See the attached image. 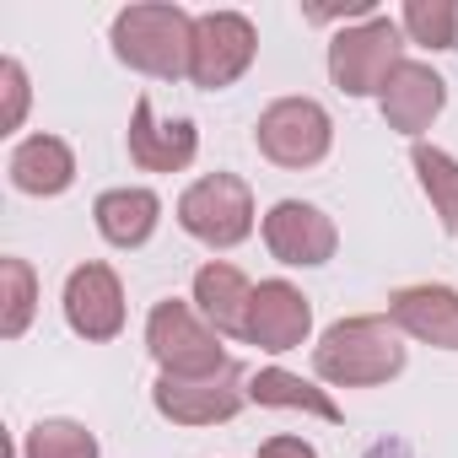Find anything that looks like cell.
Segmentation results:
<instances>
[{"instance_id":"6da1fadb","label":"cell","mask_w":458,"mask_h":458,"mask_svg":"<svg viewBox=\"0 0 458 458\" xmlns=\"http://www.w3.org/2000/svg\"><path fill=\"white\" fill-rule=\"evenodd\" d=\"M313 372L324 383H340V388H372V383L399 377L404 372V345H399L394 318H377V313L340 318L313 345Z\"/></svg>"},{"instance_id":"7a4b0ae2","label":"cell","mask_w":458,"mask_h":458,"mask_svg":"<svg viewBox=\"0 0 458 458\" xmlns=\"http://www.w3.org/2000/svg\"><path fill=\"white\" fill-rule=\"evenodd\" d=\"M114 55L140 76L178 81L194 60V17L178 6H130L114 17Z\"/></svg>"},{"instance_id":"3957f363","label":"cell","mask_w":458,"mask_h":458,"mask_svg":"<svg viewBox=\"0 0 458 458\" xmlns=\"http://www.w3.org/2000/svg\"><path fill=\"white\" fill-rule=\"evenodd\" d=\"M399 65H404V28L388 17H367L361 28H345L329 44V76L351 98H372V92L383 98Z\"/></svg>"},{"instance_id":"277c9868","label":"cell","mask_w":458,"mask_h":458,"mask_svg":"<svg viewBox=\"0 0 458 458\" xmlns=\"http://www.w3.org/2000/svg\"><path fill=\"white\" fill-rule=\"evenodd\" d=\"M178 226L205 249H238L254 233V194L233 173H210L183 189L178 199Z\"/></svg>"},{"instance_id":"5b68a950","label":"cell","mask_w":458,"mask_h":458,"mask_svg":"<svg viewBox=\"0 0 458 458\" xmlns=\"http://www.w3.org/2000/svg\"><path fill=\"white\" fill-rule=\"evenodd\" d=\"M146 345H151L162 377H205V372L226 367L216 329H205V318L189 302H157L146 318Z\"/></svg>"},{"instance_id":"8992f818","label":"cell","mask_w":458,"mask_h":458,"mask_svg":"<svg viewBox=\"0 0 458 458\" xmlns=\"http://www.w3.org/2000/svg\"><path fill=\"white\" fill-rule=\"evenodd\" d=\"M329 140H335V124L313 98H281L254 124V146L276 167H313L329 157Z\"/></svg>"},{"instance_id":"52a82bcc","label":"cell","mask_w":458,"mask_h":458,"mask_svg":"<svg viewBox=\"0 0 458 458\" xmlns=\"http://www.w3.org/2000/svg\"><path fill=\"white\" fill-rule=\"evenodd\" d=\"M249 399V377L238 361H226L221 372L205 377H157L151 404L173 420V426H216V420H233Z\"/></svg>"},{"instance_id":"ba28073f","label":"cell","mask_w":458,"mask_h":458,"mask_svg":"<svg viewBox=\"0 0 458 458\" xmlns=\"http://www.w3.org/2000/svg\"><path fill=\"white\" fill-rule=\"evenodd\" d=\"M254 22L243 12H205L194 17V60H189V81L205 92L233 87L249 65H254Z\"/></svg>"},{"instance_id":"9c48e42d","label":"cell","mask_w":458,"mask_h":458,"mask_svg":"<svg viewBox=\"0 0 458 458\" xmlns=\"http://www.w3.org/2000/svg\"><path fill=\"white\" fill-rule=\"evenodd\" d=\"M265 243L281 265H329L335 259V221L308 199H281L265 216Z\"/></svg>"},{"instance_id":"30bf717a","label":"cell","mask_w":458,"mask_h":458,"mask_svg":"<svg viewBox=\"0 0 458 458\" xmlns=\"http://www.w3.org/2000/svg\"><path fill=\"white\" fill-rule=\"evenodd\" d=\"M65 324L81 340H114L124 329V286L108 265H81L65 281Z\"/></svg>"},{"instance_id":"8fae6325","label":"cell","mask_w":458,"mask_h":458,"mask_svg":"<svg viewBox=\"0 0 458 458\" xmlns=\"http://www.w3.org/2000/svg\"><path fill=\"white\" fill-rule=\"evenodd\" d=\"M313 329V308L308 297L292 286V281H265L254 286V302H249V329L243 340H254L259 351H297Z\"/></svg>"},{"instance_id":"7c38bea8","label":"cell","mask_w":458,"mask_h":458,"mask_svg":"<svg viewBox=\"0 0 458 458\" xmlns=\"http://www.w3.org/2000/svg\"><path fill=\"white\" fill-rule=\"evenodd\" d=\"M194 151H199V130L189 119L162 124L151 98L140 92L135 98V119H130V162L146 167V173H178V167L194 162Z\"/></svg>"},{"instance_id":"4fadbf2b","label":"cell","mask_w":458,"mask_h":458,"mask_svg":"<svg viewBox=\"0 0 458 458\" xmlns=\"http://www.w3.org/2000/svg\"><path fill=\"white\" fill-rule=\"evenodd\" d=\"M388 318L394 329L426 340V345H442V351H458V292L453 286H404L388 297Z\"/></svg>"},{"instance_id":"5bb4252c","label":"cell","mask_w":458,"mask_h":458,"mask_svg":"<svg viewBox=\"0 0 458 458\" xmlns=\"http://www.w3.org/2000/svg\"><path fill=\"white\" fill-rule=\"evenodd\" d=\"M442 103H447V81L431 65H415V60H404L394 71V81L383 87V119L399 135H420L442 114Z\"/></svg>"},{"instance_id":"9a60e30c","label":"cell","mask_w":458,"mask_h":458,"mask_svg":"<svg viewBox=\"0 0 458 458\" xmlns=\"http://www.w3.org/2000/svg\"><path fill=\"white\" fill-rule=\"evenodd\" d=\"M194 302H199V318L216 329V335H243L249 329V302H254V286L243 270L233 265H205L194 276Z\"/></svg>"},{"instance_id":"2e32d148","label":"cell","mask_w":458,"mask_h":458,"mask_svg":"<svg viewBox=\"0 0 458 458\" xmlns=\"http://www.w3.org/2000/svg\"><path fill=\"white\" fill-rule=\"evenodd\" d=\"M92 216H98V233H103L114 249H140V243L157 233L162 199H157L151 189H108V194H98Z\"/></svg>"},{"instance_id":"e0dca14e","label":"cell","mask_w":458,"mask_h":458,"mask_svg":"<svg viewBox=\"0 0 458 458\" xmlns=\"http://www.w3.org/2000/svg\"><path fill=\"white\" fill-rule=\"evenodd\" d=\"M71 178H76V157H71V146L60 135H33V140H22L12 151V183L22 194H38V199L65 194Z\"/></svg>"},{"instance_id":"ac0fdd59","label":"cell","mask_w":458,"mask_h":458,"mask_svg":"<svg viewBox=\"0 0 458 458\" xmlns=\"http://www.w3.org/2000/svg\"><path fill=\"white\" fill-rule=\"evenodd\" d=\"M249 399H254V404H270V410H308V415H318V420H340V404H335L324 388H313L308 377L286 372V367L254 372V377H249Z\"/></svg>"},{"instance_id":"d6986e66","label":"cell","mask_w":458,"mask_h":458,"mask_svg":"<svg viewBox=\"0 0 458 458\" xmlns=\"http://www.w3.org/2000/svg\"><path fill=\"white\" fill-rule=\"evenodd\" d=\"M410 162H415V178H420L431 210L442 216V233H458V162L442 146H426V140H415Z\"/></svg>"},{"instance_id":"ffe728a7","label":"cell","mask_w":458,"mask_h":458,"mask_svg":"<svg viewBox=\"0 0 458 458\" xmlns=\"http://www.w3.org/2000/svg\"><path fill=\"white\" fill-rule=\"evenodd\" d=\"M399 28L426 49H458V6L453 0H410Z\"/></svg>"},{"instance_id":"44dd1931","label":"cell","mask_w":458,"mask_h":458,"mask_svg":"<svg viewBox=\"0 0 458 458\" xmlns=\"http://www.w3.org/2000/svg\"><path fill=\"white\" fill-rule=\"evenodd\" d=\"M22 458H98V437L76 420H38L28 431Z\"/></svg>"},{"instance_id":"7402d4cb","label":"cell","mask_w":458,"mask_h":458,"mask_svg":"<svg viewBox=\"0 0 458 458\" xmlns=\"http://www.w3.org/2000/svg\"><path fill=\"white\" fill-rule=\"evenodd\" d=\"M0 281H6V313H0V335L17 340V335L33 324L38 281H33V265H28V259H0Z\"/></svg>"},{"instance_id":"603a6c76","label":"cell","mask_w":458,"mask_h":458,"mask_svg":"<svg viewBox=\"0 0 458 458\" xmlns=\"http://www.w3.org/2000/svg\"><path fill=\"white\" fill-rule=\"evenodd\" d=\"M0 92H6V114H0V124L6 130H22V114H28V71L17 60L0 65Z\"/></svg>"},{"instance_id":"cb8c5ba5","label":"cell","mask_w":458,"mask_h":458,"mask_svg":"<svg viewBox=\"0 0 458 458\" xmlns=\"http://www.w3.org/2000/svg\"><path fill=\"white\" fill-rule=\"evenodd\" d=\"M259 458H318L302 437H270L265 447H259Z\"/></svg>"}]
</instances>
